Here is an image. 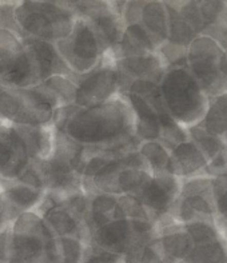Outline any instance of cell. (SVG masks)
Returning a JSON list of instances; mask_svg holds the SVG:
<instances>
[{
	"label": "cell",
	"mask_w": 227,
	"mask_h": 263,
	"mask_svg": "<svg viewBox=\"0 0 227 263\" xmlns=\"http://www.w3.org/2000/svg\"><path fill=\"white\" fill-rule=\"evenodd\" d=\"M202 36L210 37L227 52V2H199Z\"/></svg>",
	"instance_id": "cell-19"
},
{
	"label": "cell",
	"mask_w": 227,
	"mask_h": 263,
	"mask_svg": "<svg viewBox=\"0 0 227 263\" xmlns=\"http://www.w3.org/2000/svg\"><path fill=\"white\" fill-rule=\"evenodd\" d=\"M56 107L36 86L4 87L0 93V120L11 126H51Z\"/></svg>",
	"instance_id": "cell-6"
},
{
	"label": "cell",
	"mask_w": 227,
	"mask_h": 263,
	"mask_svg": "<svg viewBox=\"0 0 227 263\" xmlns=\"http://www.w3.org/2000/svg\"><path fill=\"white\" fill-rule=\"evenodd\" d=\"M0 84L10 88H27L37 84L23 42L7 30H0Z\"/></svg>",
	"instance_id": "cell-10"
},
{
	"label": "cell",
	"mask_w": 227,
	"mask_h": 263,
	"mask_svg": "<svg viewBox=\"0 0 227 263\" xmlns=\"http://www.w3.org/2000/svg\"><path fill=\"white\" fill-rule=\"evenodd\" d=\"M226 263H227V255H226Z\"/></svg>",
	"instance_id": "cell-39"
},
{
	"label": "cell",
	"mask_w": 227,
	"mask_h": 263,
	"mask_svg": "<svg viewBox=\"0 0 227 263\" xmlns=\"http://www.w3.org/2000/svg\"><path fill=\"white\" fill-rule=\"evenodd\" d=\"M153 174L143 168L123 167L118 175V187L120 195H133L138 197L146 183L150 180Z\"/></svg>",
	"instance_id": "cell-31"
},
{
	"label": "cell",
	"mask_w": 227,
	"mask_h": 263,
	"mask_svg": "<svg viewBox=\"0 0 227 263\" xmlns=\"http://www.w3.org/2000/svg\"><path fill=\"white\" fill-rule=\"evenodd\" d=\"M113 219L153 222L142 202L137 197H133V195H120V197H118Z\"/></svg>",
	"instance_id": "cell-32"
},
{
	"label": "cell",
	"mask_w": 227,
	"mask_h": 263,
	"mask_svg": "<svg viewBox=\"0 0 227 263\" xmlns=\"http://www.w3.org/2000/svg\"><path fill=\"white\" fill-rule=\"evenodd\" d=\"M10 224L6 220V215H4V206H3V198H2V194H0V230L3 229L4 226Z\"/></svg>",
	"instance_id": "cell-36"
},
{
	"label": "cell",
	"mask_w": 227,
	"mask_h": 263,
	"mask_svg": "<svg viewBox=\"0 0 227 263\" xmlns=\"http://www.w3.org/2000/svg\"><path fill=\"white\" fill-rule=\"evenodd\" d=\"M199 124L207 133L224 138L227 134V92L209 100L207 111Z\"/></svg>",
	"instance_id": "cell-25"
},
{
	"label": "cell",
	"mask_w": 227,
	"mask_h": 263,
	"mask_svg": "<svg viewBox=\"0 0 227 263\" xmlns=\"http://www.w3.org/2000/svg\"><path fill=\"white\" fill-rule=\"evenodd\" d=\"M75 102L80 108L99 106L117 98L120 93V83L118 71L110 57H104L92 71L78 75Z\"/></svg>",
	"instance_id": "cell-9"
},
{
	"label": "cell",
	"mask_w": 227,
	"mask_h": 263,
	"mask_svg": "<svg viewBox=\"0 0 227 263\" xmlns=\"http://www.w3.org/2000/svg\"><path fill=\"white\" fill-rule=\"evenodd\" d=\"M22 42L30 57L37 84L53 75H64L77 79L78 75L68 68L66 62L58 52L55 44L30 36L23 37Z\"/></svg>",
	"instance_id": "cell-13"
},
{
	"label": "cell",
	"mask_w": 227,
	"mask_h": 263,
	"mask_svg": "<svg viewBox=\"0 0 227 263\" xmlns=\"http://www.w3.org/2000/svg\"><path fill=\"white\" fill-rule=\"evenodd\" d=\"M154 52H157V47L153 43V40L147 35L143 27L139 23H135L124 27V32L119 44L107 57H110L112 60H118L126 58L146 57Z\"/></svg>",
	"instance_id": "cell-20"
},
{
	"label": "cell",
	"mask_w": 227,
	"mask_h": 263,
	"mask_svg": "<svg viewBox=\"0 0 227 263\" xmlns=\"http://www.w3.org/2000/svg\"><path fill=\"white\" fill-rule=\"evenodd\" d=\"M207 160L200 150L190 139L180 143L170 151L168 174L178 179L206 175Z\"/></svg>",
	"instance_id": "cell-17"
},
{
	"label": "cell",
	"mask_w": 227,
	"mask_h": 263,
	"mask_svg": "<svg viewBox=\"0 0 227 263\" xmlns=\"http://www.w3.org/2000/svg\"><path fill=\"white\" fill-rule=\"evenodd\" d=\"M30 163L26 144L16 128L0 122V179H16Z\"/></svg>",
	"instance_id": "cell-14"
},
{
	"label": "cell",
	"mask_w": 227,
	"mask_h": 263,
	"mask_svg": "<svg viewBox=\"0 0 227 263\" xmlns=\"http://www.w3.org/2000/svg\"><path fill=\"white\" fill-rule=\"evenodd\" d=\"M130 104L134 114V135L139 142L160 139V124L154 107L147 99L135 93H120Z\"/></svg>",
	"instance_id": "cell-18"
},
{
	"label": "cell",
	"mask_w": 227,
	"mask_h": 263,
	"mask_svg": "<svg viewBox=\"0 0 227 263\" xmlns=\"http://www.w3.org/2000/svg\"><path fill=\"white\" fill-rule=\"evenodd\" d=\"M180 193V179L171 174H157L151 175L150 180L138 195V199L142 202L144 209L150 215L151 220L159 219L163 217L177 202Z\"/></svg>",
	"instance_id": "cell-12"
},
{
	"label": "cell",
	"mask_w": 227,
	"mask_h": 263,
	"mask_svg": "<svg viewBox=\"0 0 227 263\" xmlns=\"http://www.w3.org/2000/svg\"><path fill=\"white\" fill-rule=\"evenodd\" d=\"M227 243L222 238L194 245L193 250L180 263H226Z\"/></svg>",
	"instance_id": "cell-29"
},
{
	"label": "cell",
	"mask_w": 227,
	"mask_h": 263,
	"mask_svg": "<svg viewBox=\"0 0 227 263\" xmlns=\"http://www.w3.org/2000/svg\"><path fill=\"white\" fill-rule=\"evenodd\" d=\"M155 237L158 235L153 222L113 219L93 231L88 246L124 257Z\"/></svg>",
	"instance_id": "cell-8"
},
{
	"label": "cell",
	"mask_w": 227,
	"mask_h": 263,
	"mask_svg": "<svg viewBox=\"0 0 227 263\" xmlns=\"http://www.w3.org/2000/svg\"><path fill=\"white\" fill-rule=\"evenodd\" d=\"M159 91L167 112L183 128L202 122L209 99L187 67L167 68Z\"/></svg>",
	"instance_id": "cell-2"
},
{
	"label": "cell",
	"mask_w": 227,
	"mask_h": 263,
	"mask_svg": "<svg viewBox=\"0 0 227 263\" xmlns=\"http://www.w3.org/2000/svg\"><path fill=\"white\" fill-rule=\"evenodd\" d=\"M3 88H4L3 84H0V93H2V91H3ZM0 122H2V120H0Z\"/></svg>",
	"instance_id": "cell-38"
},
{
	"label": "cell",
	"mask_w": 227,
	"mask_h": 263,
	"mask_svg": "<svg viewBox=\"0 0 227 263\" xmlns=\"http://www.w3.org/2000/svg\"><path fill=\"white\" fill-rule=\"evenodd\" d=\"M139 24L158 50L168 37V17L164 2H143Z\"/></svg>",
	"instance_id": "cell-21"
},
{
	"label": "cell",
	"mask_w": 227,
	"mask_h": 263,
	"mask_svg": "<svg viewBox=\"0 0 227 263\" xmlns=\"http://www.w3.org/2000/svg\"><path fill=\"white\" fill-rule=\"evenodd\" d=\"M138 153L146 162L153 175L168 173L170 166V151L159 140L142 142L138 147Z\"/></svg>",
	"instance_id": "cell-27"
},
{
	"label": "cell",
	"mask_w": 227,
	"mask_h": 263,
	"mask_svg": "<svg viewBox=\"0 0 227 263\" xmlns=\"http://www.w3.org/2000/svg\"><path fill=\"white\" fill-rule=\"evenodd\" d=\"M113 66L119 75L120 93L126 90L131 82L135 80H144V82L160 84L167 71L166 64L163 63L158 52L150 53L146 57L113 60Z\"/></svg>",
	"instance_id": "cell-15"
},
{
	"label": "cell",
	"mask_w": 227,
	"mask_h": 263,
	"mask_svg": "<svg viewBox=\"0 0 227 263\" xmlns=\"http://www.w3.org/2000/svg\"><path fill=\"white\" fill-rule=\"evenodd\" d=\"M168 17V37L167 42L182 47H188L194 39H197L198 35L188 26L186 20L178 11L175 2H164Z\"/></svg>",
	"instance_id": "cell-26"
},
{
	"label": "cell",
	"mask_w": 227,
	"mask_h": 263,
	"mask_svg": "<svg viewBox=\"0 0 227 263\" xmlns=\"http://www.w3.org/2000/svg\"><path fill=\"white\" fill-rule=\"evenodd\" d=\"M60 263H83L86 245L78 238H58Z\"/></svg>",
	"instance_id": "cell-33"
},
{
	"label": "cell",
	"mask_w": 227,
	"mask_h": 263,
	"mask_svg": "<svg viewBox=\"0 0 227 263\" xmlns=\"http://www.w3.org/2000/svg\"><path fill=\"white\" fill-rule=\"evenodd\" d=\"M187 135H188V139L199 148L200 153L203 154L207 160V164L226 150L223 138L215 137L213 134L207 133L199 123L188 127Z\"/></svg>",
	"instance_id": "cell-28"
},
{
	"label": "cell",
	"mask_w": 227,
	"mask_h": 263,
	"mask_svg": "<svg viewBox=\"0 0 227 263\" xmlns=\"http://www.w3.org/2000/svg\"><path fill=\"white\" fill-rule=\"evenodd\" d=\"M26 144L27 153L32 160L47 159L52 153L53 126H13Z\"/></svg>",
	"instance_id": "cell-22"
},
{
	"label": "cell",
	"mask_w": 227,
	"mask_h": 263,
	"mask_svg": "<svg viewBox=\"0 0 227 263\" xmlns=\"http://www.w3.org/2000/svg\"><path fill=\"white\" fill-rule=\"evenodd\" d=\"M213 198L215 206L214 222L222 239L227 243V174L213 178Z\"/></svg>",
	"instance_id": "cell-30"
},
{
	"label": "cell",
	"mask_w": 227,
	"mask_h": 263,
	"mask_svg": "<svg viewBox=\"0 0 227 263\" xmlns=\"http://www.w3.org/2000/svg\"><path fill=\"white\" fill-rule=\"evenodd\" d=\"M73 142L97 147L117 158L138 151L142 142L134 135V114L122 95L99 106L79 108L60 127Z\"/></svg>",
	"instance_id": "cell-1"
},
{
	"label": "cell",
	"mask_w": 227,
	"mask_h": 263,
	"mask_svg": "<svg viewBox=\"0 0 227 263\" xmlns=\"http://www.w3.org/2000/svg\"><path fill=\"white\" fill-rule=\"evenodd\" d=\"M58 52L75 75L92 71L106 57L103 46L84 19L77 17L71 33L55 43Z\"/></svg>",
	"instance_id": "cell-7"
},
{
	"label": "cell",
	"mask_w": 227,
	"mask_h": 263,
	"mask_svg": "<svg viewBox=\"0 0 227 263\" xmlns=\"http://www.w3.org/2000/svg\"><path fill=\"white\" fill-rule=\"evenodd\" d=\"M12 262V231L11 223L0 230V263Z\"/></svg>",
	"instance_id": "cell-35"
},
{
	"label": "cell",
	"mask_w": 227,
	"mask_h": 263,
	"mask_svg": "<svg viewBox=\"0 0 227 263\" xmlns=\"http://www.w3.org/2000/svg\"><path fill=\"white\" fill-rule=\"evenodd\" d=\"M15 3H10V2H3L0 3V30H7L10 32L15 33L20 39L26 37L23 30L20 28L19 23H17L16 16H15Z\"/></svg>",
	"instance_id": "cell-34"
},
{
	"label": "cell",
	"mask_w": 227,
	"mask_h": 263,
	"mask_svg": "<svg viewBox=\"0 0 227 263\" xmlns=\"http://www.w3.org/2000/svg\"><path fill=\"white\" fill-rule=\"evenodd\" d=\"M15 16L26 36L53 44L68 36L77 22L66 2H16Z\"/></svg>",
	"instance_id": "cell-4"
},
{
	"label": "cell",
	"mask_w": 227,
	"mask_h": 263,
	"mask_svg": "<svg viewBox=\"0 0 227 263\" xmlns=\"http://www.w3.org/2000/svg\"><path fill=\"white\" fill-rule=\"evenodd\" d=\"M223 140H224V146H226V151H227V134H226V135H224Z\"/></svg>",
	"instance_id": "cell-37"
},
{
	"label": "cell",
	"mask_w": 227,
	"mask_h": 263,
	"mask_svg": "<svg viewBox=\"0 0 227 263\" xmlns=\"http://www.w3.org/2000/svg\"><path fill=\"white\" fill-rule=\"evenodd\" d=\"M118 197L107 195V194H95L90 197L88 202V215H87V226L90 229L91 235L95 230L103 227L113 220V213L117 207Z\"/></svg>",
	"instance_id": "cell-24"
},
{
	"label": "cell",
	"mask_w": 227,
	"mask_h": 263,
	"mask_svg": "<svg viewBox=\"0 0 227 263\" xmlns=\"http://www.w3.org/2000/svg\"><path fill=\"white\" fill-rule=\"evenodd\" d=\"M43 218L46 224L50 227L56 238L73 237L78 238L88 246L91 242V231L84 223H82L63 204V198L46 193L42 203L36 210Z\"/></svg>",
	"instance_id": "cell-11"
},
{
	"label": "cell",
	"mask_w": 227,
	"mask_h": 263,
	"mask_svg": "<svg viewBox=\"0 0 227 263\" xmlns=\"http://www.w3.org/2000/svg\"><path fill=\"white\" fill-rule=\"evenodd\" d=\"M0 194L3 198L6 220L12 223L20 214L36 210L46 195V191L22 183L16 179H0Z\"/></svg>",
	"instance_id": "cell-16"
},
{
	"label": "cell",
	"mask_w": 227,
	"mask_h": 263,
	"mask_svg": "<svg viewBox=\"0 0 227 263\" xmlns=\"http://www.w3.org/2000/svg\"><path fill=\"white\" fill-rule=\"evenodd\" d=\"M11 263H60L58 238L36 211L20 214L11 223Z\"/></svg>",
	"instance_id": "cell-3"
},
{
	"label": "cell",
	"mask_w": 227,
	"mask_h": 263,
	"mask_svg": "<svg viewBox=\"0 0 227 263\" xmlns=\"http://www.w3.org/2000/svg\"><path fill=\"white\" fill-rule=\"evenodd\" d=\"M187 70L207 99L227 92V52L207 36L194 39L187 47Z\"/></svg>",
	"instance_id": "cell-5"
},
{
	"label": "cell",
	"mask_w": 227,
	"mask_h": 263,
	"mask_svg": "<svg viewBox=\"0 0 227 263\" xmlns=\"http://www.w3.org/2000/svg\"><path fill=\"white\" fill-rule=\"evenodd\" d=\"M42 92L58 108L70 106L75 102L77 95V82L73 78L64 77V75H53L48 79L43 80L42 83L36 84Z\"/></svg>",
	"instance_id": "cell-23"
}]
</instances>
